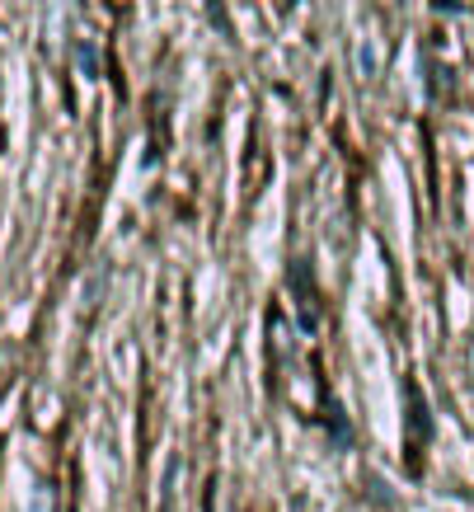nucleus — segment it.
Masks as SVG:
<instances>
[{
    "label": "nucleus",
    "instance_id": "nucleus-3",
    "mask_svg": "<svg viewBox=\"0 0 474 512\" xmlns=\"http://www.w3.org/2000/svg\"><path fill=\"white\" fill-rule=\"evenodd\" d=\"M320 404H324V433H329L334 451H348L352 447V423H348V414H343V404H338L329 390H320Z\"/></svg>",
    "mask_w": 474,
    "mask_h": 512
},
{
    "label": "nucleus",
    "instance_id": "nucleus-2",
    "mask_svg": "<svg viewBox=\"0 0 474 512\" xmlns=\"http://www.w3.org/2000/svg\"><path fill=\"white\" fill-rule=\"evenodd\" d=\"M409 400H404V437H409V461L418 470V451L432 442V414H428V400H423V390L418 381H409Z\"/></svg>",
    "mask_w": 474,
    "mask_h": 512
},
{
    "label": "nucleus",
    "instance_id": "nucleus-1",
    "mask_svg": "<svg viewBox=\"0 0 474 512\" xmlns=\"http://www.w3.org/2000/svg\"><path fill=\"white\" fill-rule=\"evenodd\" d=\"M287 282H291V296H296V325H301V334H315L320 329V292H315L310 259H296Z\"/></svg>",
    "mask_w": 474,
    "mask_h": 512
},
{
    "label": "nucleus",
    "instance_id": "nucleus-4",
    "mask_svg": "<svg viewBox=\"0 0 474 512\" xmlns=\"http://www.w3.org/2000/svg\"><path fill=\"white\" fill-rule=\"evenodd\" d=\"M165 512H169V508H165Z\"/></svg>",
    "mask_w": 474,
    "mask_h": 512
}]
</instances>
